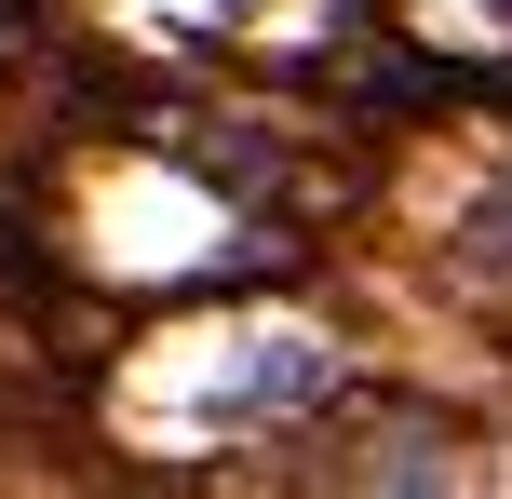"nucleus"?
Segmentation results:
<instances>
[{"instance_id":"obj_1","label":"nucleus","mask_w":512,"mask_h":499,"mask_svg":"<svg viewBox=\"0 0 512 499\" xmlns=\"http://www.w3.org/2000/svg\"><path fill=\"white\" fill-rule=\"evenodd\" d=\"M472 257H486V270H512V189H499V203H472Z\"/></svg>"},{"instance_id":"obj_2","label":"nucleus","mask_w":512,"mask_h":499,"mask_svg":"<svg viewBox=\"0 0 512 499\" xmlns=\"http://www.w3.org/2000/svg\"><path fill=\"white\" fill-rule=\"evenodd\" d=\"M499 14H512V0H499Z\"/></svg>"}]
</instances>
